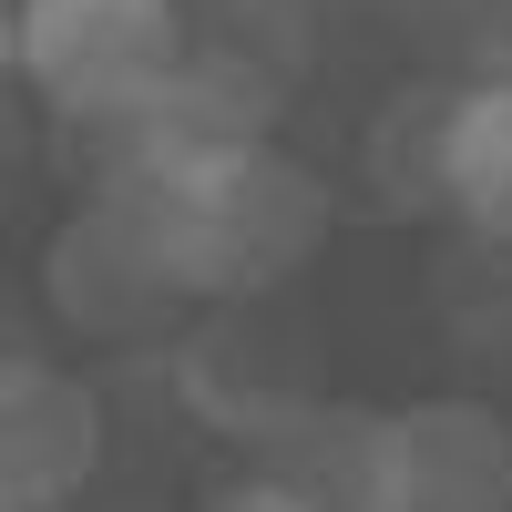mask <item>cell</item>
<instances>
[{"mask_svg": "<svg viewBox=\"0 0 512 512\" xmlns=\"http://www.w3.org/2000/svg\"><path fill=\"white\" fill-rule=\"evenodd\" d=\"M41 297H52V318L82 328V338H144V328H164L185 308L154 226L134 216V205H113V195H93L82 216H62V236L41 246Z\"/></svg>", "mask_w": 512, "mask_h": 512, "instance_id": "277c9868", "label": "cell"}, {"mask_svg": "<svg viewBox=\"0 0 512 512\" xmlns=\"http://www.w3.org/2000/svg\"><path fill=\"white\" fill-rule=\"evenodd\" d=\"M390 512H512V420L492 400L390 410Z\"/></svg>", "mask_w": 512, "mask_h": 512, "instance_id": "5b68a950", "label": "cell"}, {"mask_svg": "<svg viewBox=\"0 0 512 512\" xmlns=\"http://www.w3.org/2000/svg\"><path fill=\"white\" fill-rule=\"evenodd\" d=\"M451 216L512 246V62L461 82V103H451Z\"/></svg>", "mask_w": 512, "mask_h": 512, "instance_id": "ba28073f", "label": "cell"}, {"mask_svg": "<svg viewBox=\"0 0 512 512\" xmlns=\"http://www.w3.org/2000/svg\"><path fill=\"white\" fill-rule=\"evenodd\" d=\"M256 472L287 482L308 512H390V410L308 400L287 431L256 441Z\"/></svg>", "mask_w": 512, "mask_h": 512, "instance_id": "52a82bcc", "label": "cell"}, {"mask_svg": "<svg viewBox=\"0 0 512 512\" xmlns=\"http://www.w3.org/2000/svg\"><path fill=\"white\" fill-rule=\"evenodd\" d=\"M21 72V21H11V0H0V82Z\"/></svg>", "mask_w": 512, "mask_h": 512, "instance_id": "7c38bea8", "label": "cell"}, {"mask_svg": "<svg viewBox=\"0 0 512 512\" xmlns=\"http://www.w3.org/2000/svg\"><path fill=\"white\" fill-rule=\"evenodd\" d=\"M451 103H461V82H410V93H390L379 123H369V185L390 195L400 216L451 205Z\"/></svg>", "mask_w": 512, "mask_h": 512, "instance_id": "9c48e42d", "label": "cell"}, {"mask_svg": "<svg viewBox=\"0 0 512 512\" xmlns=\"http://www.w3.org/2000/svg\"><path fill=\"white\" fill-rule=\"evenodd\" d=\"M205 512H308L287 482H267V472H236V482H216L205 492Z\"/></svg>", "mask_w": 512, "mask_h": 512, "instance_id": "30bf717a", "label": "cell"}, {"mask_svg": "<svg viewBox=\"0 0 512 512\" xmlns=\"http://www.w3.org/2000/svg\"><path fill=\"white\" fill-rule=\"evenodd\" d=\"M11 21H21V82L72 134L144 113L195 41L175 0H11Z\"/></svg>", "mask_w": 512, "mask_h": 512, "instance_id": "7a4b0ae2", "label": "cell"}, {"mask_svg": "<svg viewBox=\"0 0 512 512\" xmlns=\"http://www.w3.org/2000/svg\"><path fill=\"white\" fill-rule=\"evenodd\" d=\"M103 472V390L41 359L0 400V512H52Z\"/></svg>", "mask_w": 512, "mask_h": 512, "instance_id": "8992f818", "label": "cell"}, {"mask_svg": "<svg viewBox=\"0 0 512 512\" xmlns=\"http://www.w3.org/2000/svg\"><path fill=\"white\" fill-rule=\"evenodd\" d=\"M113 205H134L164 246V267H175V287L216 297V308L277 297L328 246V185L287 144H246V154H216V164H185V175L113 185Z\"/></svg>", "mask_w": 512, "mask_h": 512, "instance_id": "6da1fadb", "label": "cell"}, {"mask_svg": "<svg viewBox=\"0 0 512 512\" xmlns=\"http://www.w3.org/2000/svg\"><path fill=\"white\" fill-rule=\"evenodd\" d=\"M31 369H41V338H31V318L11 308V297H0V400H11Z\"/></svg>", "mask_w": 512, "mask_h": 512, "instance_id": "8fae6325", "label": "cell"}, {"mask_svg": "<svg viewBox=\"0 0 512 512\" xmlns=\"http://www.w3.org/2000/svg\"><path fill=\"white\" fill-rule=\"evenodd\" d=\"M175 379H185L195 420H216V431H236V441H267L308 400H328L318 390V328L297 318L287 297H236L216 328L185 338V369Z\"/></svg>", "mask_w": 512, "mask_h": 512, "instance_id": "3957f363", "label": "cell"}]
</instances>
